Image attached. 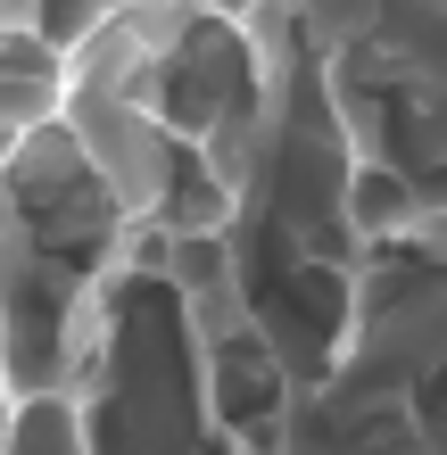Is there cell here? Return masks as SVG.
<instances>
[{
	"instance_id": "1",
	"label": "cell",
	"mask_w": 447,
	"mask_h": 455,
	"mask_svg": "<svg viewBox=\"0 0 447 455\" xmlns=\"http://www.w3.org/2000/svg\"><path fill=\"white\" fill-rule=\"evenodd\" d=\"M67 108V50H50L25 25H0V166L34 124Z\"/></svg>"
},
{
	"instance_id": "2",
	"label": "cell",
	"mask_w": 447,
	"mask_h": 455,
	"mask_svg": "<svg viewBox=\"0 0 447 455\" xmlns=\"http://www.w3.org/2000/svg\"><path fill=\"white\" fill-rule=\"evenodd\" d=\"M9 455H92L84 406H75V397H59V389H42V397H17Z\"/></svg>"
}]
</instances>
